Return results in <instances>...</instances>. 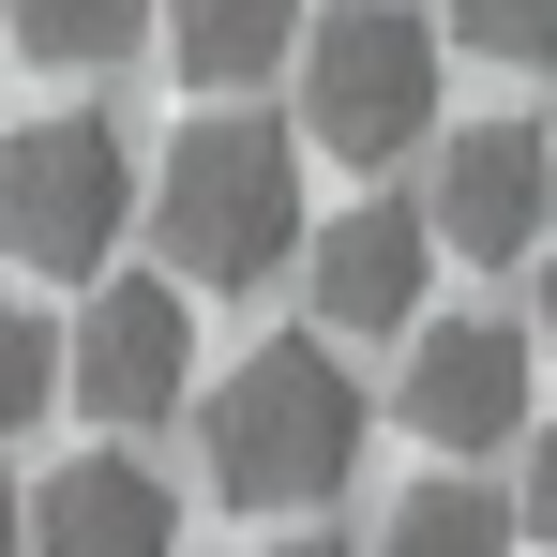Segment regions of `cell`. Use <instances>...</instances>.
<instances>
[{"mask_svg": "<svg viewBox=\"0 0 557 557\" xmlns=\"http://www.w3.org/2000/svg\"><path fill=\"white\" fill-rule=\"evenodd\" d=\"M151 242L182 286H257V272H301L317 211H301V136L257 121V106H211L166 136V182H151Z\"/></svg>", "mask_w": 557, "mask_h": 557, "instance_id": "2", "label": "cell"}, {"mask_svg": "<svg viewBox=\"0 0 557 557\" xmlns=\"http://www.w3.org/2000/svg\"><path fill=\"white\" fill-rule=\"evenodd\" d=\"M257 557H347V543H317V528H301V543H257Z\"/></svg>", "mask_w": 557, "mask_h": 557, "instance_id": "17", "label": "cell"}, {"mask_svg": "<svg viewBox=\"0 0 557 557\" xmlns=\"http://www.w3.org/2000/svg\"><path fill=\"white\" fill-rule=\"evenodd\" d=\"M437 211H407V196H362V211H332L317 242H301V301H317V332H422V301H437Z\"/></svg>", "mask_w": 557, "mask_h": 557, "instance_id": "7", "label": "cell"}, {"mask_svg": "<svg viewBox=\"0 0 557 557\" xmlns=\"http://www.w3.org/2000/svg\"><path fill=\"white\" fill-rule=\"evenodd\" d=\"M467 61H557V0H437Z\"/></svg>", "mask_w": 557, "mask_h": 557, "instance_id": "14", "label": "cell"}, {"mask_svg": "<svg viewBox=\"0 0 557 557\" xmlns=\"http://www.w3.org/2000/svg\"><path fill=\"white\" fill-rule=\"evenodd\" d=\"M301 136L332 166H392L437 136V76H453V15H407V0H332L301 30Z\"/></svg>", "mask_w": 557, "mask_h": 557, "instance_id": "3", "label": "cell"}, {"mask_svg": "<svg viewBox=\"0 0 557 557\" xmlns=\"http://www.w3.org/2000/svg\"><path fill=\"white\" fill-rule=\"evenodd\" d=\"M0 557H30V512H15V482H0Z\"/></svg>", "mask_w": 557, "mask_h": 557, "instance_id": "16", "label": "cell"}, {"mask_svg": "<svg viewBox=\"0 0 557 557\" xmlns=\"http://www.w3.org/2000/svg\"><path fill=\"white\" fill-rule=\"evenodd\" d=\"M182 392H196V301L182 272H136V286H106L91 317H76V422H182Z\"/></svg>", "mask_w": 557, "mask_h": 557, "instance_id": "6", "label": "cell"}, {"mask_svg": "<svg viewBox=\"0 0 557 557\" xmlns=\"http://www.w3.org/2000/svg\"><path fill=\"white\" fill-rule=\"evenodd\" d=\"M121 226H136V151H121V121L91 106H61V121H30L15 151H0V257L46 286H91L121 257Z\"/></svg>", "mask_w": 557, "mask_h": 557, "instance_id": "4", "label": "cell"}, {"mask_svg": "<svg viewBox=\"0 0 557 557\" xmlns=\"http://www.w3.org/2000/svg\"><path fill=\"white\" fill-rule=\"evenodd\" d=\"M301 0H166V61H182L196 91H257L272 61H301Z\"/></svg>", "mask_w": 557, "mask_h": 557, "instance_id": "10", "label": "cell"}, {"mask_svg": "<svg viewBox=\"0 0 557 557\" xmlns=\"http://www.w3.org/2000/svg\"><path fill=\"white\" fill-rule=\"evenodd\" d=\"M46 407H76V347H61L30 301H0V437H30Z\"/></svg>", "mask_w": 557, "mask_h": 557, "instance_id": "13", "label": "cell"}, {"mask_svg": "<svg viewBox=\"0 0 557 557\" xmlns=\"http://www.w3.org/2000/svg\"><path fill=\"white\" fill-rule=\"evenodd\" d=\"M376 557H512V512L482 482H407L376 512Z\"/></svg>", "mask_w": 557, "mask_h": 557, "instance_id": "11", "label": "cell"}, {"mask_svg": "<svg viewBox=\"0 0 557 557\" xmlns=\"http://www.w3.org/2000/svg\"><path fill=\"white\" fill-rule=\"evenodd\" d=\"M30 557H182V497L136 453H76L30 497Z\"/></svg>", "mask_w": 557, "mask_h": 557, "instance_id": "9", "label": "cell"}, {"mask_svg": "<svg viewBox=\"0 0 557 557\" xmlns=\"http://www.w3.org/2000/svg\"><path fill=\"white\" fill-rule=\"evenodd\" d=\"M136 15H151V0H0V30H15L30 61H61V76L121 61V46H136Z\"/></svg>", "mask_w": 557, "mask_h": 557, "instance_id": "12", "label": "cell"}, {"mask_svg": "<svg viewBox=\"0 0 557 557\" xmlns=\"http://www.w3.org/2000/svg\"><path fill=\"white\" fill-rule=\"evenodd\" d=\"M528 543H557V422L528 437Z\"/></svg>", "mask_w": 557, "mask_h": 557, "instance_id": "15", "label": "cell"}, {"mask_svg": "<svg viewBox=\"0 0 557 557\" xmlns=\"http://www.w3.org/2000/svg\"><path fill=\"white\" fill-rule=\"evenodd\" d=\"M422 211H437V242L482 257V272L543 257V242H557V136H543V121H453Z\"/></svg>", "mask_w": 557, "mask_h": 557, "instance_id": "5", "label": "cell"}, {"mask_svg": "<svg viewBox=\"0 0 557 557\" xmlns=\"http://www.w3.org/2000/svg\"><path fill=\"white\" fill-rule=\"evenodd\" d=\"M392 422L437 437V453H497L528 422V332L512 317H422L407 376H392Z\"/></svg>", "mask_w": 557, "mask_h": 557, "instance_id": "8", "label": "cell"}, {"mask_svg": "<svg viewBox=\"0 0 557 557\" xmlns=\"http://www.w3.org/2000/svg\"><path fill=\"white\" fill-rule=\"evenodd\" d=\"M543 347H557V242H543Z\"/></svg>", "mask_w": 557, "mask_h": 557, "instance_id": "18", "label": "cell"}, {"mask_svg": "<svg viewBox=\"0 0 557 557\" xmlns=\"http://www.w3.org/2000/svg\"><path fill=\"white\" fill-rule=\"evenodd\" d=\"M362 376L332 332H257L242 362L211 376V422H196V453H211V497H242V512H317L347 467H362Z\"/></svg>", "mask_w": 557, "mask_h": 557, "instance_id": "1", "label": "cell"}]
</instances>
